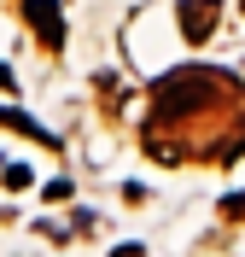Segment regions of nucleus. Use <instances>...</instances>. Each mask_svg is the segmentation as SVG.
Returning a JSON list of instances; mask_svg holds the SVG:
<instances>
[{
	"mask_svg": "<svg viewBox=\"0 0 245 257\" xmlns=\"http://www.w3.org/2000/svg\"><path fill=\"white\" fill-rule=\"evenodd\" d=\"M175 18H181V35H187L193 47H204L216 35V24H222V0H181Z\"/></svg>",
	"mask_w": 245,
	"mask_h": 257,
	"instance_id": "f257e3e1",
	"label": "nucleus"
},
{
	"mask_svg": "<svg viewBox=\"0 0 245 257\" xmlns=\"http://www.w3.org/2000/svg\"><path fill=\"white\" fill-rule=\"evenodd\" d=\"M0 123H6V128H18V135H35V141H47V146H53V135H47V128H35L30 117H24V111H12V105H0Z\"/></svg>",
	"mask_w": 245,
	"mask_h": 257,
	"instance_id": "7ed1b4c3",
	"label": "nucleus"
},
{
	"mask_svg": "<svg viewBox=\"0 0 245 257\" xmlns=\"http://www.w3.org/2000/svg\"><path fill=\"white\" fill-rule=\"evenodd\" d=\"M239 6H245V0H239Z\"/></svg>",
	"mask_w": 245,
	"mask_h": 257,
	"instance_id": "0eeeda50",
	"label": "nucleus"
},
{
	"mask_svg": "<svg viewBox=\"0 0 245 257\" xmlns=\"http://www.w3.org/2000/svg\"><path fill=\"white\" fill-rule=\"evenodd\" d=\"M24 12H30L41 47H65V24H59V6H53V0H24Z\"/></svg>",
	"mask_w": 245,
	"mask_h": 257,
	"instance_id": "f03ea898",
	"label": "nucleus"
},
{
	"mask_svg": "<svg viewBox=\"0 0 245 257\" xmlns=\"http://www.w3.org/2000/svg\"><path fill=\"white\" fill-rule=\"evenodd\" d=\"M0 88H12V70H6V64H0Z\"/></svg>",
	"mask_w": 245,
	"mask_h": 257,
	"instance_id": "423d86ee",
	"label": "nucleus"
},
{
	"mask_svg": "<svg viewBox=\"0 0 245 257\" xmlns=\"http://www.w3.org/2000/svg\"><path fill=\"white\" fill-rule=\"evenodd\" d=\"M222 210H228V216H245V193H233V199H228Z\"/></svg>",
	"mask_w": 245,
	"mask_h": 257,
	"instance_id": "39448f33",
	"label": "nucleus"
},
{
	"mask_svg": "<svg viewBox=\"0 0 245 257\" xmlns=\"http://www.w3.org/2000/svg\"><path fill=\"white\" fill-rule=\"evenodd\" d=\"M0 181H6V187H30V170H24V164H6Z\"/></svg>",
	"mask_w": 245,
	"mask_h": 257,
	"instance_id": "20e7f679",
	"label": "nucleus"
}]
</instances>
